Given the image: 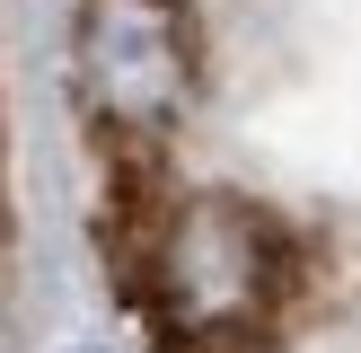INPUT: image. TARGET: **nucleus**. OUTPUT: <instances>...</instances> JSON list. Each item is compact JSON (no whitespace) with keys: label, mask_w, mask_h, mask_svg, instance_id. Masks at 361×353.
I'll return each instance as SVG.
<instances>
[{"label":"nucleus","mask_w":361,"mask_h":353,"mask_svg":"<svg viewBox=\"0 0 361 353\" xmlns=\"http://www.w3.org/2000/svg\"><path fill=\"white\" fill-rule=\"evenodd\" d=\"M133 282L168 327V353H256V327L282 292V239L264 212L194 194L133 247Z\"/></svg>","instance_id":"nucleus-1"},{"label":"nucleus","mask_w":361,"mask_h":353,"mask_svg":"<svg viewBox=\"0 0 361 353\" xmlns=\"http://www.w3.org/2000/svg\"><path fill=\"white\" fill-rule=\"evenodd\" d=\"M194 88V9L185 0H80V97L115 133L176 124Z\"/></svg>","instance_id":"nucleus-2"}]
</instances>
